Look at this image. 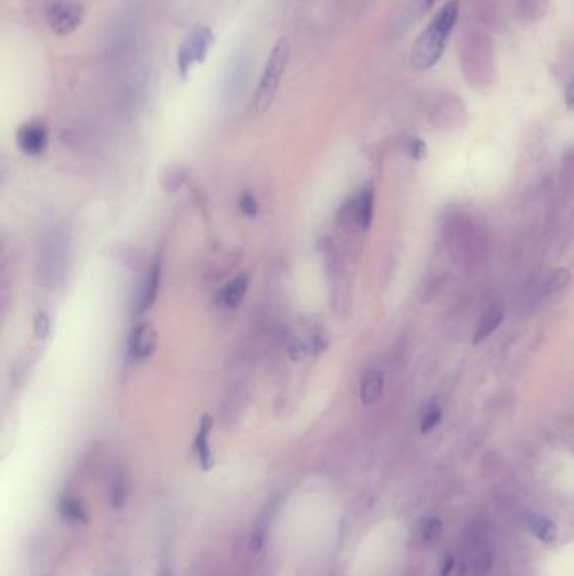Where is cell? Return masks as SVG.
<instances>
[{
    "mask_svg": "<svg viewBox=\"0 0 574 576\" xmlns=\"http://www.w3.org/2000/svg\"><path fill=\"white\" fill-rule=\"evenodd\" d=\"M458 14H460V0H448L438 10L430 26L419 34L411 51V65L414 69L426 71L433 68L441 59L448 35L458 21Z\"/></svg>",
    "mask_w": 574,
    "mask_h": 576,
    "instance_id": "cell-1",
    "label": "cell"
},
{
    "mask_svg": "<svg viewBox=\"0 0 574 576\" xmlns=\"http://www.w3.org/2000/svg\"><path fill=\"white\" fill-rule=\"evenodd\" d=\"M462 73L473 88H489L496 80V47L482 29H469L463 34Z\"/></svg>",
    "mask_w": 574,
    "mask_h": 576,
    "instance_id": "cell-2",
    "label": "cell"
},
{
    "mask_svg": "<svg viewBox=\"0 0 574 576\" xmlns=\"http://www.w3.org/2000/svg\"><path fill=\"white\" fill-rule=\"evenodd\" d=\"M292 47L287 37H280L276 44L273 46L270 56L267 59L258 88H256L255 98H253V108L256 113L267 112L273 105L276 93H278L280 83L287 71L288 61H290Z\"/></svg>",
    "mask_w": 574,
    "mask_h": 576,
    "instance_id": "cell-3",
    "label": "cell"
},
{
    "mask_svg": "<svg viewBox=\"0 0 574 576\" xmlns=\"http://www.w3.org/2000/svg\"><path fill=\"white\" fill-rule=\"evenodd\" d=\"M214 41V33L208 26H196L189 33L177 51V69L182 80H185L196 66L203 65Z\"/></svg>",
    "mask_w": 574,
    "mask_h": 576,
    "instance_id": "cell-4",
    "label": "cell"
},
{
    "mask_svg": "<svg viewBox=\"0 0 574 576\" xmlns=\"http://www.w3.org/2000/svg\"><path fill=\"white\" fill-rule=\"evenodd\" d=\"M428 117L431 124L441 128L460 127L466 117V110L457 94L434 92L428 101Z\"/></svg>",
    "mask_w": 574,
    "mask_h": 576,
    "instance_id": "cell-5",
    "label": "cell"
},
{
    "mask_svg": "<svg viewBox=\"0 0 574 576\" xmlns=\"http://www.w3.org/2000/svg\"><path fill=\"white\" fill-rule=\"evenodd\" d=\"M47 24L58 35H68L85 21V9L74 0H56L47 9Z\"/></svg>",
    "mask_w": 574,
    "mask_h": 576,
    "instance_id": "cell-6",
    "label": "cell"
},
{
    "mask_svg": "<svg viewBox=\"0 0 574 576\" xmlns=\"http://www.w3.org/2000/svg\"><path fill=\"white\" fill-rule=\"evenodd\" d=\"M15 140H17V147L26 155H42L46 152L47 144H49L47 127L42 121H27V124L19 127Z\"/></svg>",
    "mask_w": 574,
    "mask_h": 576,
    "instance_id": "cell-7",
    "label": "cell"
},
{
    "mask_svg": "<svg viewBox=\"0 0 574 576\" xmlns=\"http://www.w3.org/2000/svg\"><path fill=\"white\" fill-rule=\"evenodd\" d=\"M157 332L150 323H142L133 329L128 342V356L133 361H145L155 353Z\"/></svg>",
    "mask_w": 574,
    "mask_h": 576,
    "instance_id": "cell-8",
    "label": "cell"
},
{
    "mask_svg": "<svg viewBox=\"0 0 574 576\" xmlns=\"http://www.w3.org/2000/svg\"><path fill=\"white\" fill-rule=\"evenodd\" d=\"M249 76V56L246 51H241L237 56L233 59L229 66V76L226 80L224 96L229 101L239 98V94L246 90V83Z\"/></svg>",
    "mask_w": 574,
    "mask_h": 576,
    "instance_id": "cell-9",
    "label": "cell"
},
{
    "mask_svg": "<svg viewBox=\"0 0 574 576\" xmlns=\"http://www.w3.org/2000/svg\"><path fill=\"white\" fill-rule=\"evenodd\" d=\"M158 287H160V263L155 262L146 271L144 282L140 285V291H138V300H137V312L138 314H144L153 305V302L157 300L158 295Z\"/></svg>",
    "mask_w": 574,
    "mask_h": 576,
    "instance_id": "cell-10",
    "label": "cell"
},
{
    "mask_svg": "<svg viewBox=\"0 0 574 576\" xmlns=\"http://www.w3.org/2000/svg\"><path fill=\"white\" fill-rule=\"evenodd\" d=\"M372 216H374V191L372 187H366L352 203V218L359 228L367 230L372 223Z\"/></svg>",
    "mask_w": 574,
    "mask_h": 576,
    "instance_id": "cell-11",
    "label": "cell"
},
{
    "mask_svg": "<svg viewBox=\"0 0 574 576\" xmlns=\"http://www.w3.org/2000/svg\"><path fill=\"white\" fill-rule=\"evenodd\" d=\"M249 288V278L248 275H239L233 282H229L228 285H224L223 290L219 291V303L226 309H236L243 298L246 297Z\"/></svg>",
    "mask_w": 574,
    "mask_h": 576,
    "instance_id": "cell-12",
    "label": "cell"
},
{
    "mask_svg": "<svg viewBox=\"0 0 574 576\" xmlns=\"http://www.w3.org/2000/svg\"><path fill=\"white\" fill-rule=\"evenodd\" d=\"M211 430H212L211 416H204L203 420H201L199 430H197V435H196V443H194L197 459H199V464L203 468H209L212 465V453H211V448H209V433H211Z\"/></svg>",
    "mask_w": 574,
    "mask_h": 576,
    "instance_id": "cell-13",
    "label": "cell"
},
{
    "mask_svg": "<svg viewBox=\"0 0 574 576\" xmlns=\"http://www.w3.org/2000/svg\"><path fill=\"white\" fill-rule=\"evenodd\" d=\"M502 319H504V310L500 307H492L482 315L480 322L477 323V329H475L473 342L475 344H480L484 342L487 337H490L497 330V327L502 323Z\"/></svg>",
    "mask_w": 574,
    "mask_h": 576,
    "instance_id": "cell-14",
    "label": "cell"
},
{
    "mask_svg": "<svg viewBox=\"0 0 574 576\" xmlns=\"http://www.w3.org/2000/svg\"><path fill=\"white\" fill-rule=\"evenodd\" d=\"M384 388V380L382 374L379 371H369V373L364 376L362 384H360V401L364 405H372L379 400V396L382 394Z\"/></svg>",
    "mask_w": 574,
    "mask_h": 576,
    "instance_id": "cell-15",
    "label": "cell"
},
{
    "mask_svg": "<svg viewBox=\"0 0 574 576\" xmlns=\"http://www.w3.org/2000/svg\"><path fill=\"white\" fill-rule=\"evenodd\" d=\"M472 12L485 27H496L498 24V9L493 0H472Z\"/></svg>",
    "mask_w": 574,
    "mask_h": 576,
    "instance_id": "cell-16",
    "label": "cell"
},
{
    "mask_svg": "<svg viewBox=\"0 0 574 576\" xmlns=\"http://www.w3.org/2000/svg\"><path fill=\"white\" fill-rule=\"evenodd\" d=\"M546 2L548 0H517V14L527 22L539 21L548 9Z\"/></svg>",
    "mask_w": 574,
    "mask_h": 576,
    "instance_id": "cell-17",
    "label": "cell"
},
{
    "mask_svg": "<svg viewBox=\"0 0 574 576\" xmlns=\"http://www.w3.org/2000/svg\"><path fill=\"white\" fill-rule=\"evenodd\" d=\"M529 526H530V531H532L542 543H552L554 539H556L557 530H556V524H554L551 519L541 518V516H534V518H530L529 520Z\"/></svg>",
    "mask_w": 574,
    "mask_h": 576,
    "instance_id": "cell-18",
    "label": "cell"
},
{
    "mask_svg": "<svg viewBox=\"0 0 574 576\" xmlns=\"http://www.w3.org/2000/svg\"><path fill=\"white\" fill-rule=\"evenodd\" d=\"M439 532H441V520L437 518H423L418 523L416 534L421 543H433L439 536Z\"/></svg>",
    "mask_w": 574,
    "mask_h": 576,
    "instance_id": "cell-19",
    "label": "cell"
},
{
    "mask_svg": "<svg viewBox=\"0 0 574 576\" xmlns=\"http://www.w3.org/2000/svg\"><path fill=\"white\" fill-rule=\"evenodd\" d=\"M568 280H569L568 271H566V270H556L554 273L549 275V277L546 278V282L541 285L539 297L541 298L551 297L552 294H556V291H559L561 288L566 287Z\"/></svg>",
    "mask_w": 574,
    "mask_h": 576,
    "instance_id": "cell-20",
    "label": "cell"
},
{
    "mask_svg": "<svg viewBox=\"0 0 574 576\" xmlns=\"http://www.w3.org/2000/svg\"><path fill=\"white\" fill-rule=\"evenodd\" d=\"M59 509H61V514L65 516L66 519L74 520V523H86V520H88L85 509H83V506L78 502V500L65 499L61 502V506H59Z\"/></svg>",
    "mask_w": 574,
    "mask_h": 576,
    "instance_id": "cell-21",
    "label": "cell"
},
{
    "mask_svg": "<svg viewBox=\"0 0 574 576\" xmlns=\"http://www.w3.org/2000/svg\"><path fill=\"white\" fill-rule=\"evenodd\" d=\"M441 408L438 405L430 406L421 418V433H430L441 421Z\"/></svg>",
    "mask_w": 574,
    "mask_h": 576,
    "instance_id": "cell-22",
    "label": "cell"
},
{
    "mask_svg": "<svg viewBox=\"0 0 574 576\" xmlns=\"http://www.w3.org/2000/svg\"><path fill=\"white\" fill-rule=\"evenodd\" d=\"M239 211L243 212L244 216H248V218H255L260 211L256 197L249 194V192H244V194L239 197Z\"/></svg>",
    "mask_w": 574,
    "mask_h": 576,
    "instance_id": "cell-23",
    "label": "cell"
},
{
    "mask_svg": "<svg viewBox=\"0 0 574 576\" xmlns=\"http://www.w3.org/2000/svg\"><path fill=\"white\" fill-rule=\"evenodd\" d=\"M34 332H35V335H37V339H41V341H44L47 335H49L51 321H49V315H47L46 312H39V314L35 315Z\"/></svg>",
    "mask_w": 574,
    "mask_h": 576,
    "instance_id": "cell-24",
    "label": "cell"
},
{
    "mask_svg": "<svg viewBox=\"0 0 574 576\" xmlns=\"http://www.w3.org/2000/svg\"><path fill=\"white\" fill-rule=\"evenodd\" d=\"M410 155H413L414 159H421V157H425L426 145L423 144L419 139H413L410 142Z\"/></svg>",
    "mask_w": 574,
    "mask_h": 576,
    "instance_id": "cell-25",
    "label": "cell"
},
{
    "mask_svg": "<svg viewBox=\"0 0 574 576\" xmlns=\"http://www.w3.org/2000/svg\"><path fill=\"white\" fill-rule=\"evenodd\" d=\"M564 101H566V106H568V110H574V80L569 81L568 88H566Z\"/></svg>",
    "mask_w": 574,
    "mask_h": 576,
    "instance_id": "cell-26",
    "label": "cell"
},
{
    "mask_svg": "<svg viewBox=\"0 0 574 576\" xmlns=\"http://www.w3.org/2000/svg\"><path fill=\"white\" fill-rule=\"evenodd\" d=\"M434 3H437V0H421V10H423V14H426V12L433 9Z\"/></svg>",
    "mask_w": 574,
    "mask_h": 576,
    "instance_id": "cell-27",
    "label": "cell"
},
{
    "mask_svg": "<svg viewBox=\"0 0 574 576\" xmlns=\"http://www.w3.org/2000/svg\"><path fill=\"white\" fill-rule=\"evenodd\" d=\"M160 576H172V573H170L169 570H164V571H162V575H160Z\"/></svg>",
    "mask_w": 574,
    "mask_h": 576,
    "instance_id": "cell-28",
    "label": "cell"
}]
</instances>
